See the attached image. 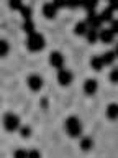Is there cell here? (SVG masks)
Wrapping results in <instances>:
<instances>
[{"label": "cell", "mask_w": 118, "mask_h": 158, "mask_svg": "<svg viewBox=\"0 0 118 158\" xmlns=\"http://www.w3.org/2000/svg\"><path fill=\"white\" fill-rule=\"evenodd\" d=\"M113 51H115V54H116V56H118V43L115 44V49H113Z\"/></svg>", "instance_id": "obj_31"}, {"label": "cell", "mask_w": 118, "mask_h": 158, "mask_svg": "<svg viewBox=\"0 0 118 158\" xmlns=\"http://www.w3.org/2000/svg\"><path fill=\"white\" fill-rule=\"evenodd\" d=\"M67 8H79L82 7V0H67Z\"/></svg>", "instance_id": "obj_24"}, {"label": "cell", "mask_w": 118, "mask_h": 158, "mask_svg": "<svg viewBox=\"0 0 118 158\" xmlns=\"http://www.w3.org/2000/svg\"><path fill=\"white\" fill-rule=\"evenodd\" d=\"M85 38H87V41L88 43H97L98 40H100V31H98V30H95V28H90L87 31V35H85Z\"/></svg>", "instance_id": "obj_14"}, {"label": "cell", "mask_w": 118, "mask_h": 158, "mask_svg": "<svg viewBox=\"0 0 118 158\" xmlns=\"http://www.w3.org/2000/svg\"><path fill=\"white\" fill-rule=\"evenodd\" d=\"M108 7H110L113 12L118 10V0H108Z\"/></svg>", "instance_id": "obj_29"}, {"label": "cell", "mask_w": 118, "mask_h": 158, "mask_svg": "<svg viewBox=\"0 0 118 158\" xmlns=\"http://www.w3.org/2000/svg\"><path fill=\"white\" fill-rule=\"evenodd\" d=\"M13 158H28V150L25 148H17L13 152Z\"/></svg>", "instance_id": "obj_21"}, {"label": "cell", "mask_w": 118, "mask_h": 158, "mask_svg": "<svg viewBox=\"0 0 118 158\" xmlns=\"http://www.w3.org/2000/svg\"><path fill=\"white\" fill-rule=\"evenodd\" d=\"M20 135H22L23 138H28L30 135H31V128H30L28 125H22L20 127Z\"/></svg>", "instance_id": "obj_22"}, {"label": "cell", "mask_w": 118, "mask_h": 158, "mask_svg": "<svg viewBox=\"0 0 118 158\" xmlns=\"http://www.w3.org/2000/svg\"><path fill=\"white\" fill-rule=\"evenodd\" d=\"M113 40H115V33H113L112 28H102L100 30V41L102 43L110 44V43H113Z\"/></svg>", "instance_id": "obj_9"}, {"label": "cell", "mask_w": 118, "mask_h": 158, "mask_svg": "<svg viewBox=\"0 0 118 158\" xmlns=\"http://www.w3.org/2000/svg\"><path fill=\"white\" fill-rule=\"evenodd\" d=\"M8 7L12 10H22L25 5H23L22 0H8Z\"/></svg>", "instance_id": "obj_20"}, {"label": "cell", "mask_w": 118, "mask_h": 158, "mask_svg": "<svg viewBox=\"0 0 118 158\" xmlns=\"http://www.w3.org/2000/svg\"><path fill=\"white\" fill-rule=\"evenodd\" d=\"M26 84H28V87L31 89L33 92H38L39 89L43 87V77L38 76V74H31V76H28Z\"/></svg>", "instance_id": "obj_5"}, {"label": "cell", "mask_w": 118, "mask_h": 158, "mask_svg": "<svg viewBox=\"0 0 118 158\" xmlns=\"http://www.w3.org/2000/svg\"><path fill=\"white\" fill-rule=\"evenodd\" d=\"M28 158H41V153H39V150H28Z\"/></svg>", "instance_id": "obj_27"}, {"label": "cell", "mask_w": 118, "mask_h": 158, "mask_svg": "<svg viewBox=\"0 0 118 158\" xmlns=\"http://www.w3.org/2000/svg\"><path fill=\"white\" fill-rule=\"evenodd\" d=\"M49 64L59 71V69L64 68V56L59 51H53L51 54H49Z\"/></svg>", "instance_id": "obj_7"}, {"label": "cell", "mask_w": 118, "mask_h": 158, "mask_svg": "<svg viewBox=\"0 0 118 158\" xmlns=\"http://www.w3.org/2000/svg\"><path fill=\"white\" fill-rule=\"evenodd\" d=\"M53 3L56 5L57 8H64L67 5V0H53Z\"/></svg>", "instance_id": "obj_28"}, {"label": "cell", "mask_w": 118, "mask_h": 158, "mask_svg": "<svg viewBox=\"0 0 118 158\" xmlns=\"http://www.w3.org/2000/svg\"><path fill=\"white\" fill-rule=\"evenodd\" d=\"M88 30H90V27L87 25V22H79V23H76V27H74V33H76L77 36H85Z\"/></svg>", "instance_id": "obj_12"}, {"label": "cell", "mask_w": 118, "mask_h": 158, "mask_svg": "<svg viewBox=\"0 0 118 158\" xmlns=\"http://www.w3.org/2000/svg\"><path fill=\"white\" fill-rule=\"evenodd\" d=\"M98 91V82L95 79H87L85 82H84V92L87 94V96H93Z\"/></svg>", "instance_id": "obj_10"}, {"label": "cell", "mask_w": 118, "mask_h": 158, "mask_svg": "<svg viewBox=\"0 0 118 158\" xmlns=\"http://www.w3.org/2000/svg\"><path fill=\"white\" fill-rule=\"evenodd\" d=\"M72 81H74V74L69 71V69H64V68H62V69H59V71H57V82L61 84V86L66 87V86H69Z\"/></svg>", "instance_id": "obj_4"}, {"label": "cell", "mask_w": 118, "mask_h": 158, "mask_svg": "<svg viewBox=\"0 0 118 158\" xmlns=\"http://www.w3.org/2000/svg\"><path fill=\"white\" fill-rule=\"evenodd\" d=\"M103 66H105V63H103L102 56H92L90 58V68L93 71H102Z\"/></svg>", "instance_id": "obj_13"}, {"label": "cell", "mask_w": 118, "mask_h": 158, "mask_svg": "<svg viewBox=\"0 0 118 158\" xmlns=\"http://www.w3.org/2000/svg\"><path fill=\"white\" fill-rule=\"evenodd\" d=\"M22 28H23V31L28 33V35L34 33V23H33V20H25L23 25H22Z\"/></svg>", "instance_id": "obj_18"}, {"label": "cell", "mask_w": 118, "mask_h": 158, "mask_svg": "<svg viewBox=\"0 0 118 158\" xmlns=\"http://www.w3.org/2000/svg\"><path fill=\"white\" fill-rule=\"evenodd\" d=\"M112 30H113V33H115V35H118V18H115L112 22Z\"/></svg>", "instance_id": "obj_30"}, {"label": "cell", "mask_w": 118, "mask_h": 158, "mask_svg": "<svg viewBox=\"0 0 118 158\" xmlns=\"http://www.w3.org/2000/svg\"><path fill=\"white\" fill-rule=\"evenodd\" d=\"M97 3H98V0H82V7L85 10H88V12H93Z\"/></svg>", "instance_id": "obj_19"}, {"label": "cell", "mask_w": 118, "mask_h": 158, "mask_svg": "<svg viewBox=\"0 0 118 158\" xmlns=\"http://www.w3.org/2000/svg\"><path fill=\"white\" fill-rule=\"evenodd\" d=\"M100 18H102V22H108V23H112L113 20V10L110 7H107V8H103L102 12H100Z\"/></svg>", "instance_id": "obj_16"}, {"label": "cell", "mask_w": 118, "mask_h": 158, "mask_svg": "<svg viewBox=\"0 0 118 158\" xmlns=\"http://www.w3.org/2000/svg\"><path fill=\"white\" fill-rule=\"evenodd\" d=\"M64 128H66L67 135L72 137V138H77V137L82 135V122L79 120L76 115H72V117L67 118L66 123H64Z\"/></svg>", "instance_id": "obj_2"}, {"label": "cell", "mask_w": 118, "mask_h": 158, "mask_svg": "<svg viewBox=\"0 0 118 158\" xmlns=\"http://www.w3.org/2000/svg\"><path fill=\"white\" fill-rule=\"evenodd\" d=\"M20 12H22V15H23L25 20H31V8H30V7H23Z\"/></svg>", "instance_id": "obj_25"}, {"label": "cell", "mask_w": 118, "mask_h": 158, "mask_svg": "<svg viewBox=\"0 0 118 158\" xmlns=\"http://www.w3.org/2000/svg\"><path fill=\"white\" fill-rule=\"evenodd\" d=\"M46 46V41H44V36L41 33H31L28 35V40H26V48L30 49L31 53H38Z\"/></svg>", "instance_id": "obj_1"}, {"label": "cell", "mask_w": 118, "mask_h": 158, "mask_svg": "<svg viewBox=\"0 0 118 158\" xmlns=\"http://www.w3.org/2000/svg\"><path fill=\"white\" fill-rule=\"evenodd\" d=\"M92 147H93V140H92L90 137H84V138H81V150H82V152L92 150Z\"/></svg>", "instance_id": "obj_17"}, {"label": "cell", "mask_w": 118, "mask_h": 158, "mask_svg": "<svg viewBox=\"0 0 118 158\" xmlns=\"http://www.w3.org/2000/svg\"><path fill=\"white\" fill-rule=\"evenodd\" d=\"M57 7L54 5L53 2H46L43 5V15L46 17L48 20H53V18H56V15H57Z\"/></svg>", "instance_id": "obj_8"}, {"label": "cell", "mask_w": 118, "mask_h": 158, "mask_svg": "<svg viewBox=\"0 0 118 158\" xmlns=\"http://www.w3.org/2000/svg\"><path fill=\"white\" fill-rule=\"evenodd\" d=\"M108 79L113 82V84H118V68H113L110 71V76H108Z\"/></svg>", "instance_id": "obj_23"}, {"label": "cell", "mask_w": 118, "mask_h": 158, "mask_svg": "<svg viewBox=\"0 0 118 158\" xmlns=\"http://www.w3.org/2000/svg\"><path fill=\"white\" fill-rule=\"evenodd\" d=\"M102 59H103V63H105V66H112L116 59V54H115V51H105L102 54Z\"/></svg>", "instance_id": "obj_15"}, {"label": "cell", "mask_w": 118, "mask_h": 158, "mask_svg": "<svg viewBox=\"0 0 118 158\" xmlns=\"http://www.w3.org/2000/svg\"><path fill=\"white\" fill-rule=\"evenodd\" d=\"M85 22L90 28H95V30H98L103 23L102 18H100V13H95V12H88L87 17H85Z\"/></svg>", "instance_id": "obj_6"}, {"label": "cell", "mask_w": 118, "mask_h": 158, "mask_svg": "<svg viewBox=\"0 0 118 158\" xmlns=\"http://www.w3.org/2000/svg\"><path fill=\"white\" fill-rule=\"evenodd\" d=\"M3 127H5V130H8V132L20 130V117L15 115V114H5Z\"/></svg>", "instance_id": "obj_3"}, {"label": "cell", "mask_w": 118, "mask_h": 158, "mask_svg": "<svg viewBox=\"0 0 118 158\" xmlns=\"http://www.w3.org/2000/svg\"><path fill=\"white\" fill-rule=\"evenodd\" d=\"M105 114H107V118H110V120H118V104L116 102L108 104Z\"/></svg>", "instance_id": "obj_11"}, {"label": "cell", "mask_w": 118, "mask_h": 158, "mask_svg": "<svg viewBox=\"0 0 118 158\" xmlns=\"http://www.w3.org/2000/svg\"><path fill=\"white\" fill-rule=\"evenodd\" d=\"M0 46H2V48H0V54H2V56H7V54H8V43L3 40V41L0 43Z\"/></svg>", "instance_id": "obj_26"}]
</instances>
